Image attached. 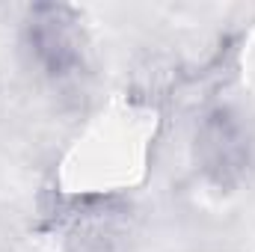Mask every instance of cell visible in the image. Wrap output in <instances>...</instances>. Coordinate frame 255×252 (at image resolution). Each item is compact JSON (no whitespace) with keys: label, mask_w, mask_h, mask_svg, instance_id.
Here are the masks:
<instances>
[{"label":"cell","mask_w":255,"mask_h":252,"mask_svg":"<svg viewBox=\"0 0 255 252\" xmlns=\"http://www.w3.org/2000/svg\"><path fill=\"white\" fill-rule=\"evenodd\" d=\"M27 45L51 77H65L80 65V30L65 6H36L30 12Z\"/></svg>","instance_id":"obj_1"},{"label":"cell","mask_w":255,"mask_h":252,"mask_svg":"<svg viewBox=\"0 0 255 252\" xmlns=\"http://www.w3.org/2000/svg\"><path fill=\"white\" fill-rule=\"evenodd\" d=\"M199 154L205 169L217 181H226L241 175V169L250 163V142L229 113H214L199 130Z\"/></svg>","instance_id":"obj_2"}]
</instances>
